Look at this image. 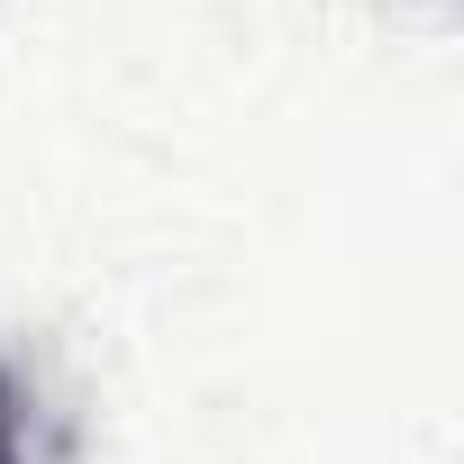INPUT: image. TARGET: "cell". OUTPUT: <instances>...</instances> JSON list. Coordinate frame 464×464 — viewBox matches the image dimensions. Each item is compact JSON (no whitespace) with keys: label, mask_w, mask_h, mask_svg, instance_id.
Returning a JSON list of instances; mask_svg holds the SVG:
<instances>
[{"label":"cell","mask_w":464,"mask_h":464,"mask_svg":"<svg viewBox=\"0 0 464 464\" xmlns=\"http://www.w3.org/2000/svg\"><path fill=\"white\" fill-rule=\"evenodd\" d=\"M0 464H19V382L0 373Z\"/></svg>","instance_id":"1"}]
</instances>
